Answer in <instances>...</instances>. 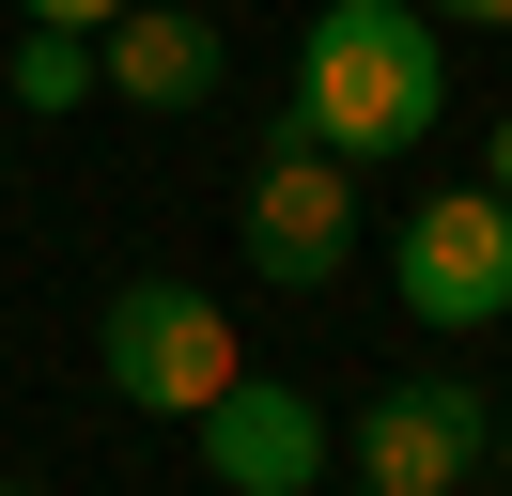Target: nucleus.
I'll return each mask as SVG.
<instances>
[{"mask_svg":"<svg viewBox=\"0 0 512 496\" xmlns=\"http://www.w3.org/2000/svg\"><path fill=\"white\" fill-rule=\"evenodd\" d=\"M295 124H311L342 171H373V155H419L450 124V31L419 16V0H326L311 31H295Z\"/></svg>","mask_w":512,"mask_h":496,"instance_id":"f257e3e1","label":"nucleus"},{"mask_svg":"<svg viewBox=\"0 0 512 496\" xmlns=\"http://www.w3.org/2000/svg\"><path fill=\"white\" fill-rule=\"evenodd\" d=\"M233 233H249V264L280 279V295H326V279L357 264V171L311 140V124H264V155H249V202H233Z\"/></svg>","mask_w":512,"mask_h":496,"instance_id":"7ed1b4c3","label":"nucleus"},{"mask_svg":"<svg viewBox=\"0 0 512 496\" xmlns=\"http://www.w3.org/2000/svg\"><path fill=\"white\" fill-rule=\"evenodd\" d=\"M0 93H16V109H47V124H63V109H94V31H16V62H0Z\"/></svg>","mask_w":512,"mask_h":496,"instance_id":"6e6552de","label":"nucleus"},{"mask_svg":"<svg viewBox=\"0 0 512 496\" xmlns=\"http://www.w3.org/2000/svg\"><path fill=\"white\" fill-rule=\"evenodd\" d=\"M388 295H404L435 341L512 326V202H497V186H435V202L388 233Z\"/></svg>","mask_w":512,"mask_h":496,"instance_id":"39448f33","label":"nucleus"},{"mask_svg":"<svg viewBox=\"0 0 512 496\" xmlns=\"http://www.w3.org/2000/svg\"><path fill=\"white\" fill-rule=\"evenodd\" d=\"M419 16H435V31L450 16H466V31H512V0H419Z\"/></svg>","mask_w":512,"mask_h":496,"instance_id":"9d476101","label":"nucleus"},{"mask_svg":"<svg viewBox=\"0 0 512 496\" xmlns=\"http://www.w3.org/2000/svg\"><path fill=\"white\" fill-rule=\"evenodd\" d=\"M187 434H202V481L218 496H326V465H342V419L311 388H280V372H233Z\"/></svg>","mask_w":512,"mask_h":496,"instance_id":"423d86ee","label":"nucleus"},{"mask_svg":"<svg viewBox=\"0 0 512 496\" xmlns=\"http://www.w3.org/2000/svg\"><path fill=\"white\" fill-rule=\"evenodd\" d=\"M16 16H47V31H109L125 0H16Z\"/></svg>","mask_w":512,"mask_h":496,"instance_id":"1a4fd4ad","label":"nucleus"},{"mask_svg":"<svg viewBox=\"0 0 512 496\" xmlns=\"http://www.w3.org/2000/svg\"><path fill=\"white\" fill-rule=\"evenodd\" d=\"M481 186H497V202H512V109H497V140H481Z\"/></svg>","mask_w":512,"mask_h":496,"instance_id":"9b49d317","label":"nucleus"},{"mask_svg":"<svg viewBox=\"0 0 512 496\" xmlns=\"http://www.w3.org/2000/svg\"><path fill=\"white\" fill-rule=\"evenodd\" d=\"M94 93H125V109H156V124H187V109H218V16H109L94 31Z\"/></svg>","mask_w":512,"mask_h":496,"instance_id":"0eeeda50","label":"nucleus"},{"mask_svg":"<svg viewBox=\"0 0 512 496\" xmlns=\"http://www.w3.org/2000/svg\"><path fill=\"white\" fill-rule=\"evenodd\" d=\"M94 372L140 419H202V403L249 372V341H233V310L202 295V279H125V295L94 310Z\"/></svg>","mask_w":512,"mask_h":496,"instance_id":"f03ea898","label":"nucleus"},{"mask_svg":"<svg viewBox=\"0 0 512 496\" xmlns=\"http://www.w3.org/2000/svg\"><path fill=\"white\" fill-rule=\"evenodd\" d=\"M481 450H497V419H481L466 372H388V388H357V419H342L357 496H466Z\"/></svg>","mask_w":512,"mask_h":496,"instance_id":"20e7f679","label":"nucleus"},{"mask_svg":"<svg viewBox=\"0 0 512 496\" xmlns=\"http://www.w3.org/2000/svg\"><path fill=\"white\" fill-rule=\"evenodd\" d=\"M481 465H497V481H512V419H497V450H481Z\"/></svg>","mask_w":512,"mask_h":496,"instance_id":"f8f14e48","label":"nucleus"},{"mask_svg":"<svg viewBox=\"0 0 512 496\" xmlns=\"http://www.w3.org/2000/svg\"><path fill=\"white\" fill-rule=\"evenodd\" d=\"M0 496H32V481H0Z\"/></svg>","mask_w":512,"mask_h":496,"instance_id":"ddd939ff","label":"nucleus"}]
</instances>
